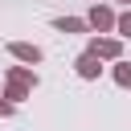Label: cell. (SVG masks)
I'll list each match as a JSON object with an SVG mask.
<instances>
[{"instance_id":"cell-1","label":"cell","mask_w":131,"mask_h":131,"mask_svg":"<svg viewBox=\"0 0 131 131\" xmlns=\"http://www.w3.org/2000/svg\"><path fill=\"white\" fill-rule=\"evenodd\" d=\"M33 90H37V74H33L29 66H8V74H4V98L20 102V98H29Z\"/></svg>"},{"instance_id":"cell-2","label":"cell","mask_w":131,"mask_h":131,"mask_svg":"<svg viewBox=\"0 0 131 131\" xmlns=\"http://www.w3.org/2000/svg\"><path fill=\"white\" fill-rule=\"evenodd\" d=\"M86 53H94L98 61H119V57H123V41H119V37H90Z\"/></svg>"},{"instance_id":"cell-3","label":"cell","mask_w":131,"mask_h":131,"mask_svg":"<svg viewBox=\"0 0 131 131\" xmlns=\"http://www.w3.org/2000/svg\"><path fill=\"white\" fill-rule=\"evenodd\" d=\"M86 20H90V29H94V33H111L119 16H115V8H111V4H94Z\"/></svg>"},{"instance_id":"cell-4","label":"cell","mask_w":131,"mask_h":131,"mask_svg":"<svg viewBox=\"0 0 131 131\" xmlns=\"http://www.w3.org/2000/svg\"><path fill=\"white\" fill-rule=\"evenodd\" d=\"M8 53H12L16 61H25V66H37V61L45 57V53H41L33 41H8Z\"/></svg>"},{"instance_id":"cell-5","label":"cell","mask_w":131,"mask_h":131,"mask_svg":"<svg viewBox=\"0 0 131 131\" xmlns=\"http://www.w3.org/2000/svg\"><path fill=\"white\" fill-rule=\"evenodd\" d=\"M74 70H78V78H86V82H94V78L102 74V66H98V57H94V53H82V57L74 61Z\"/></svg>"},{"instance_id":"cell-6","label":"cell","mask_w":131,"mask_h":131,"mask_svg":"<svg viewBox=\"0 0 131 131\" xmlns=\"http://www.w3.org/2000/svg\"><path fill=\"white\" fill-rule=\"evenodd\" d=\"M53 29L57 33H90V20H82V16H57Z\"/></svg>"},{"instance_id":"cell-7","label":"cell","mask_w":131,"mask_h":131,"mask_svg":"<svg viewBox=\"0 0 131 131\" xmlns=\"http://www.w3.org/2000/svg\"><path fill=\"white\" fill-rule=\"evenodd\" d=\"M115 82L123 90H131V61H115Z\"/></svg>"},{"instance_id":"cell-8","label":"cell","mask_w":131,"mask_h":131,"mask_svg":"<svg viewBox=\"0 0 131 131\" xmlns=\"http://www.w3.org/2000/svg\"><path fill=\"white\" fill-rule=\"evenodd\" d=\"M115 33H119V37H131V8H127L119 20H115Z\"/></svg>"},{"instance_id":"cell-9","label":"cell","mask_w":131,"mask_h":131,"mask_svg":"<svg viewBox=\"0 0 131 131\" xmlns=\"http://www.w3.org/2000/svg\"><path fill=\"white\" fill-rule=\"evenodd\" d=\"M12 111H16V102H12V98H4V94H0V115H4V119H8V115H12Z\"/></svg>"},{"instance_id":"cell-10","label":"cell","mask_w":131,"mask_h":131,"mask_svg":"<svg viewBox=\"0 0 131 131\" xmlns=\"http://www.w3.org/2000/svg\"><path fill=\"white\" fill-rule=\"evenodd\" d=\"M119 4H127V8H131V0H119Z\"/></svg>"}]
</instances>
